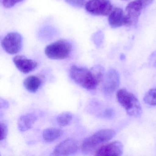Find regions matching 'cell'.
<instances>
[{"label": "cell", "mask_w": 156, "mask_h": 156, "mask_svg": "<svg viewBox=\"0 0 156 156\" xmlns=\"http://www.w3.org/2000/svg\"><path fill=\"white\" fill-rule=\"evenodd\" d=\"M105 73L104 67L95 66L91 70L73 65L70 70L72 79L77 84L88 90H94L103 79Z\"/></svg>", "instance_id": "obj_1"}, {"label": "cell", "mask_w": 156, "mask_h": 156, "mask_svg": "<svg viewBox=\"0 0 156 156\" xmlns=\"http://www.w3.org/2000/svg\"><path fill=\"white\" fill-rule=\"evenodd\" d=\"M116 98L119 103L129 115L136 118L141 115V105L134 94L125 88H121L117 92Z\"/></svg>", "instance_id": "obj_2"}, {"label": "cell", "mask_w": 156, "mask_h": 156, "mask_svg": "<svg viewBox=\"0 0 156 156\" xmlns=\"http://www.w3.org/2000/svg\"><path fill=\"white\" fill-rule=\"evenodd\" d=\"M72 44L67 40H58L45 47L44 53L49 59L64 60L69 58L72 53Z\"/></svg>", "instance_id": "obj_3"}, {"label": "cell", "mask_w": 156, "mask_h": 156, "mask_svg": "<svg viewBox=\"0 0 156 156\" xmlns=\"http://www.w3.org/2000/svg\"><path fill=\"white\" fill-rule=\"evenodd\" d=\"M115 132L112 129L98 130L86 138L83 141L82 148L84 151H89L98 145L105 143L112 139Z\"/></svg>", "instance_id": "obj_4"}, {"label": "cell", "mask_w": 156, "mask_h": 156, "mask_svg": "<svg viewBox=\"0 0 156 156\" xmlns=\"http://www.w3.org/2000/svg\"><path fill=\"white\" fill-rule=\"evenodd\" d=\"M85 7L87 12L95 16H108L113 10L109 0H88Z\"/></svg>", "instance_id": "obj_5"}, {"label": "cell", "mask_w": 156, "mask_h": 156, "mask_svg": "<svg viewBox=\"0 0 156 156\" xmlns=\"http://www.w3.org/2000/svg\"><path fill=\"white\" fill-rule=\"evenodd\" d=\"M1 44L3 50L9 54H16L22 49V37L18 33H9L2 40Z\"/></svg>", "instance_id": "obj_6"}, {"label": "cell", "mask_w": 156, "mask_h": 156, "mask_svg": "<svg viewBox=\"0 0 156 156\" xmlns=\"http://www.w3.org/2000/svg\"><path fill=\"white\" fill-rule=\"evenodd\" d=\"M143 8V5L139 0H135L129 3L125 12L126 26H136Z\"/></svg>", "instance_id": "obj_7"}, {"label": "cell", "mask_w": 156, "mask_h": 156, "mask_svg": "<svg viewBox=\"0 0 156 156\" xmlns=\"http://www.w3.org/2000/svg\"><path fill=\"white\" fill-rule=\"evenodd\" d=\"M120 83V76L118 72L110 69L106 75L103 84V92L107 95H111L118 88Z\"/></svg>", "instance_id": "obj_8"}, {"label": "cell", "mask_w": 156, "mask_h": 156, "mask_svg": "<svg viewBox=\"0 0 156 156\" xmlns=\"http://www.w3.org/2000/svg\"><path fill=\"white\" fill-rule=\"evenodd\" d=\"M78 141L73 138H68L62 141L55 147L52 155L66 156L76 153L78 150Z\"/></svg>", "instance_id": "obj_9"}, {"label": "cell", "mask_w": 156, "mask_h": 156, "mask_svg": "<svg viewBox=\"0 0 156 156\" xmlns=\"http://www.w3.org/2000/svg\"><path fill=\"white\" fill-rule=\"evenodd\" d=\"M123 145L118 141L102 146L96 151V156H120L123 154Z\"/></svg>", "instance_id": "obj_10"}, {"label": "cell", "mask_w": 156, "mask_h": 156, "mask_svg": "<svg viewBox=\"0 0 156 156\" xmlns=\"http://www.w3.org/2000/svg\"><path fill=\"white\" fill-rule=\"evenodd\" d=\"M13 62L17 68L22 73H28L35 70L38 63L23 55H17L13 58Z\"/></svg>", "instance_id": "obj_11"}, {"label": "cell", "mask_w": 156, "mask_h": 156, "mask_svg": "<svg viewBox=\"0 0 156 156\" xmlns=\"http://www.w3.org/2000/svg\"><path fill=\"white\" fill-rule=\"evenodd\" d=\"M108 23L112 28H118L126 26L125 12L120 8H115L108 15Z\"/></svg>", "instance_id": "obj_12"}, {"label": "cell", "mask_w": 156, "mask_h": 156, "mask_svg": "<svg viewBox=\"0 0 156 156\" xmlns=\"http://www.w3.org/2000/svg\"><path fill=\"white\" fill-rule=\"evenodd\" d=\"M37 120L35 115L32 113L23 115L20 117L18 121V128L21 132H24L32 127Z\"/></svg>", "instance_id": "obj_13"}, {"label": "cell", "mask_w": 156, "mask_h": 156, "mask_svg": "<svg viewBox=\"0 0 156 156\" xmlns=\"http://www.w3.org/2000/svg\"><path fill=\"white\" fill-rule=\"evenodd\" d=\"M42 81L40 78L35 76H28L24 80L23 85L25 88L32 93L37 92L41 85Z\"/></svg>", "instance_id": "obj_14"}, {"label": "cell", "mask_w": 156, "mask_h": 156, "mask_svg": "<svg viewBox=\"0 0 156 156\" xmlns=\"http://www.w3.org/2000/svg\"><path fill=\"white\" fill-rule=\"evenodd\" d=\"M62 129L56 128H49L44 129L43 132V137L47 142H52L57 139L63 134Z\"/></svg>", "instance_id": "obj_15"}, {"label": "cell", "mask_w": 156, "mask_h": 156, "mask_svg": "<svg viewBox=\"0 0 156 156\" xmlns=\"http://www.w3.org/2000/svg\"><path fill=\"white\" fill-rule=\"evenodd\" d=\"M73 119V115L70 112H63L58 115L56 118L57 124L60 126H68Z\"/></svg>", "instance_id": "obj_16"}, {"label": "cell", "mask_w": 156, "mask_h": 156, "mask_svg": "<svg viewBox=\"0 0 156 156\" xmlns=\"http://www.w3.org/2000/svg\"><path fill=\"white\" fill-rule=\"evenodd\" d=\"M144 101L150 105L156 106V87L150 89L145 94Z\"/></svg>", "instance_id": "obj_17"}, {"label": "cell", "mask_w": 156, "mask_h": 156, "mask_svg": "<svg viewBox=\"0 0 156 156\" xmlns=\"http://www.w3.org/2000/svg\"><path fill=\"white\" fill-rule=\"evenodd\" d=\"M23 1L24 0H1V2L3 7L7 9H10L14 7L17 3Z\"/></svg>", "instance_id": "obj_18"}, {"label": "cell", "mask_w": 156, "mask_h": 156, "mask_svg": "<svg viewBox=\"0 0 156 156\" xmlns=\"http://www.w3.org/2000/svg\"><path fill=\"white\" fill-rule=\"evenodd\" d=\"M68 4L76 8H81L84 5L85 0H65Z\"/></svg>", "instance_id": "obj_19"}, {"label": "cell", "mask_w": 156, "mask_h": 156, "mask_svg": "<svg viewBox=\"0 0 156 156\" xmlns=\"http://www.w3.org/2000/svg\"><path fill=\"white\" fill-rule=\"evenodd\" d=\"M1 140H4L7 138L8 135V129L7 125L5 123H1Z\"/></svg>", "instance_id": "obj_20"}, {"label": "cell", "mask_w": 156, "mask_h": 156, "mask_svg": "<svg viewBox=\"0 0 156 156\" xmlns=\"http://www.w3.org/2000/svg\"><path fill=\"white\" fill-rule=\"evenodd\" d=\"M149 64L156 68V51L152 53L148 58Z\"/></svg>", "instance_id": "obj_21"}, {"label": "cell", "mask_w": 156, "mask_h": 156, "mask_svg": "<svg viewBox=\"0 0 156 156\" xmlns=\"http://www.w3.org/2000/svg\"><path fill=\"white\" fill-rule=\"evenodd\" d=\"M139 1L142 3L143 8H145L149 6L152 3L153 0H139Z\"/></svg>", "instance_id": "obj_22"}, {"label": "cell", "mask_w": 156, "mask_h": 156, "mask_svg": "<svg viewBox=\"0 0 156 156\" xmlns=\"http://www.w3.org/2000/svg\"><path fill=\"white\" fill-rule=\"evenodd\" d=\"M122 1H127V0H122Z\"/></svg>", "instance_id": "obj_23"}]
</instances>
